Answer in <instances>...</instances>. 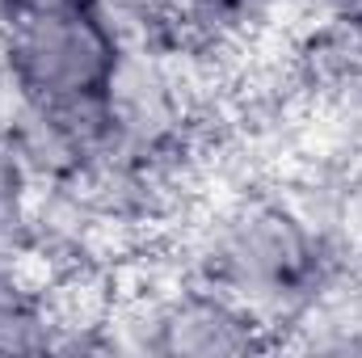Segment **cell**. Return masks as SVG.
Masks as SVG:
<instances>
[{
  "instance_id": "3",
  "label": "cell",
  "mask_w": 362,
  "mask_h": 358,
  "mask_svg": "<svg viewBox=\"0 0 362 358\" xmlns=\"http://www.w3.org/2000/svg\"><path fill=\"white\" fill-rule=\"evenodd\" d=\"M249 350H274L270 333L228 295L215 287H185L169 304L165 321V354L181 358H215V354H249Z\"/></svg>"
},
{
  "instance_id": "4",
  "label": "cell",
  "mask_w": 362,
  "mask_h": 358,
  "mask_svg": "<svg viewBox=\"0 0 362 358\" xmlns=\"http://www.w3.org/2000/svg\"><path fill=\"white\" fill-rule=\"evenodd\" d=\"M114 304V274L101 266H64L34 299L51 350H101V325Z\"/></svg>"
},
{
  "instance_id": "7",
  "label": "cell",
  "mask_w": 362,
  "mask_h": 358,
  "mask_svg": "<svg viewBox=\"0 0 362 358\" xmlns=\"http://www.w3.org/2000/svg\"><path fill=\"white\" fill-rule=\"evenodd\" d=\"M320 21L346 25V30H362V0H312Z\"/></svg>"
},
{
  "instance_id": "2",
  "label": "cell",
  "mask_w": 362,
  "mask_h": 358,
  "mask_svg": "<svg viewBox=\"0 0 362 358\" xmlns=\"http://www.w3.org/2000/svg\"><path fill=\"white\" fill-rule=\"evenodd\" d=\"M101 93H105V105L114 118L118 152H127V156H139V161L156 156L185 131V118L173 101L165 64H160V47L118 51Z\"/></svg>"
},
{
  "instance_id": "1",
  "label": "cell",
  "mask_w": 362,
  "mask_h": 358,
  "mask_svg": "<svg viewBox=\"0 0 362 358\" xmlns=\"http://www.w3.org/2000/svg\"><path fill=\"white\" fill-rule=\"evenodd\" d=\"M118 47L89 8L68 13H25L13 21L4 42V64L30 89L34 101H72L101 93Z\"/></svg>"
},
{
  "instance_id": "6",
  "label": "cell",
  "mask_w": 362,
  "mask_h": 358,
  "mask_svg": "<svg viewBox=\"0 0 362 358\" xmlns=\"http://www.w3.org/2000/svg\"><path fill=\"white\" fill-rule=\"evenodd\" d=\"M21 190H25V169L13 152L8 139H0V224L17 219V202H21Z\"/></svg>"
},
{
  "instance_id": "5",
  "label": "cell",
  "mask_w": 362,
  "mask_h": 358,
  "mask_svg": "<svg viewBox=\"0 0 362 358\" xmlns=\"http://www.w3.org/2000/svg\"><path fill=\"white\" fill-rule=\"evenodd\" d=\"M333 258H362V169H350V178H346Z\"/></svg>"
}]
</instances>
